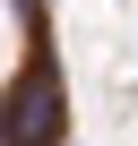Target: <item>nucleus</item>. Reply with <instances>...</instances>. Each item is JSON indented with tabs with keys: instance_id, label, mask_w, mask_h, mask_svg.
<instances>
[{
	"instance_id": "obj_1",
	"label": "nucleus",
	"mask_w": 138,
	"mask_h": 146,
	"mask_svg": "<svg viewBox=\"0 0 138 146\" xmlns=\"http://www.w3.org/2000/svg\"><path fill=\"white\" fill-rule=\"evenodd\" d=\"M43 129H52V86L26 78L17 103H9V146H43Z\"/></svg>"
}]
</instances>
